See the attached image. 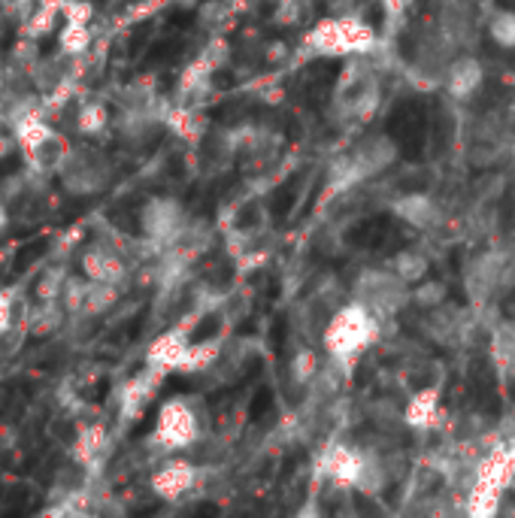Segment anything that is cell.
I'll use <instances>...</instances> for the list:
<instances>
[{
    "label": "cell",
    "instance_id": "obj_1",
    "mask_svg": "<svg viewBox=\"0 0 515 518\" xmlns=\"http://www.w3.org/2000/svg\"><path fill=\"white\" fill-rule=\"evenodd\" d=\"M376 334H379V319L361 300H352L331 316V322L325 328V349L331 358H337L349 367L376 340Z\"/></svg>",
    "mask_w": 515,
    "mask_h": 518
},
{
    "label": "cell",
    "instance_id": "obj_2",
    "mask_svg": "<svg viewBox=\"0 0 515 518\" xmlns=\"http://www.w3.org/2000/svg\"><path fill=\"white\" fill-rule=\"evenodd\" d=\"M373 46H376V34L358 16L325 19L303 37L306 52L328 55V58H361V55L373 52Z\"/></svg>",
    "mask_w": 515,
    "mask_h": 518
},
{
    "label": "cell",
    "instance_id": "obj_3",
    "mask_svg": "<svg viewBox=\"0 0 515 518\" xmlns=\"http://www.w3.org/2000/svg\"><path fill=\"white\" fill-rule=\"evenodd\" d=\"M200 434H203V425H200L194 400L173 397L158 412V425H155L152 440L164 449H188L200 440Z\"/></svg>",
    "mask_w": 515,
    "mask_h": 518
},
{
    "label": "cell",
    "instance_id": "obj_4",
    "mask_svg": "<svg viewBox=\"0 0 515 518\" xmlns=\"http://www.w3.org/2000/svg\"><path fill=\"white\" fill-rule=\"evenodd\" d=\"M55 176L70 194H94L110 182V161L94 149H73Z\"/></svg>",
    "mask_w": 515,
    "mask_h": 518
},
{
    "label": "cell",
    "instance_id": "obj_5",
    "mask_svg": "<svg viewBox=\"0 0 515 518\" xmlns=\"http://www.w3.org/2000/svg\"><path fill=\"white\" fill-rule=\"evenodd\" d=\"M143 222V231L149 237L152 246L158 249H167V246H176L188 228V216L182 210L179 200H170V197H158V200H149L146 210L140 216Z\"/></svg>",
    "mask_w": 515,
    "mask_h": 518
},
{
    "label": "cell",
    "instance_id": "obj_6",
    "mask_svg": "<svg viewBox=\"0 0 515 518\" xmlns=\"http://www.w3.org/2000/svg\"><path fill=\"white\" fill-rule=\"evenodd\" d=\"M164 376H167V370L146 364L143 373H137L134 379H128V385H125L122 394H119V416H122L125 425H131L134 419L143 416V409H146L149 400L155 397V391H158V385L164 382Z\"/></svg>",
    "mask_w": 515,
    "mask_h": 518
},
{
    "label": "cell",
    "instance_id": "obj_7",
    "mask_svg": "<svg viewBox=\"0 0 515 518\" xmlns=\"http://www.w3.org/2000/svg\"><path fill=\"white\" fill-rule=\"evenodd\" d=\"M364 458H367V449L331 446L322 455V473L340 488H358L364 476Z\"/></svg>",
    "mask_w": 515,
    "mask_h": 518
},
{
    "label": "cell",
    "instance_id": "obj_8",
    "mask_svg": "<svg viewBox=\"0 0 515 518\" xmlns=\"http://www.w3.org/2000/svg\"><path fill=\"white\" fill-rule=\"evenodd\" d=\"M82 273L94 282H113L122 285L128 276V264L116 246L107 243H94L82 252Z\"/></svg>",
    "mask_w": 515,
    "mask_h": 518
},
{
    "label": "cell",
    "instance_id": "obj_9",
    "mask_svg": "<svg viewBox=\"0 0 515 518\" xmlns=\"http://www.w3.org/2000/svg\"><path fill=\"white\" fill-rule=\"evenodd\" d=\"M394 155H397V146H394L385 134H370V137H364V140L352 149L349 161H352V167L358 170V176H361V182H364V179H370V176H379L385 167H391Z\"/></svg>",
    "mask_w": 515,
    "mask_h": 518
},
{
    "label": "cell",
    "instance_id": "obj_10",
    "mask_svg": "<svg viewBox=\"0 0 515 518\" xmlns=\"http://www.w3.org/2000/svg\"><path fill=\"white\" fill-rule=\"evenodd\" d=\"M73 152L70 140L61 134V131H52L43 143H37L34 149L22 152L25 155V164H28V173L37 176V179H46L52 173L61 170V164L67 161V155Z\"/></svg>",
    "mask_w": 515,
    "mask_h": 518
},
{
    "label": "cell",
    "instance_id": "obj_11",
    "mask_svg": "<svg viewBox=\"0 0 515 518\" xmlns=\"http://www.w3.org/2000/svg\"><path fill=\"white\" fill-rule=\"evenodd\" d=\"M482 82H485V64L473 55L455 58L443 73V85L452 100H470L482 88Z\"/></svg>",
    "mask_w": 515,
    "mask_h": 518
},
{
    "label": "cell",
    "instance_id": "obj_12",
    "mask_svg": "<svg viewBox=\"0 0 515 518\" xmlns=\"http://www.w3.org/2000/svg\"><path fill=\"white\" fill-rule=\"evenodd\" d=\"M391 213L416 231H434L443 219L440 206L428 194H403L391 203Z\"/></svg>",
    "mask_w": 515,
    "mask_h": 518
},
{
    "label": "cell",
    "instance_id": "obj_13",
    "mask_svg": "<svg viewBox=\"0 0 515 518\" xmlns=\"http://www.w3.org/2000/svg\"><path fill=\"white\" fill-rule=\"evenodd\" d=\"M191 349V340H188V325H179V328H170L164 331L146 352V364L152 367H161V370H179L185 355Z\"/></svg>",
    "mask_w": 515,
    "mask_h": 518
},
{
    "label": "cell",
    "instance_id": "obj_14",
    "mask_svg": "<svg viewBox=\"0 0 515 518\" xmlns=\"http://www.w3.org/2000/svg\"><path fill=\"white\" fill-rule=\"evenodd\" d=\"M194 485H197V470L185 461H170L152 476V488L164 500H176V497L188 494Z\"/></svg>",
    "mask_w": 515,
    "mask_h": 518
},
{
    "label": "cell",
    "instance_id": "obj_15",
    "mask_svg": "<svg viewBox=\"0 0 515 518\" xmlns=\"http://www.w3.org/2000/svg\"><path fill=\"white\" fill-rule=\"evenodd\" d=\"M107 446H110V431H107V425H85V428H79V434H76V440H73V446H70V458H73L82 470H88L103 452H107Z\"/></svg>",
    "mask_w": 515,
    "mask_h": 518
},
{
    "label": "cell",
    "instance_id": "obj_16",
    "mask_svg": "<svg viewBox=\"0 0 515 518\" xmlns=\"http://www.w3.org/2000/svg\"><path fill=\"white\" fill-rule=\"evenodd\" d=\"M64 0H40L37 10L31 13V19L22 25V37L31 40H43L46 34H52L58 28V19L64 16Z\"/></svg>",
    "mask_w": 515,
    "mask_h": 518
},
{
    "label": "cell",
    "instance_id": "obj_17",
    "mask_svg": "<svg viewBox=\"0 0 515 518\" xmlns=\"http://www.w3.org/2000/svg\"><path fill=\"white\" fill-rule=\"evenodd\" d=\"M388 270H391L400 282H406V285L412 288V285L422 282V279L428 276L431 261H428L422 252H416V249H403V252H397V255L388 261Z\"/></svg>",
    "mask_w": 515,
    "mask_h": 518
},
{
    "label": "cell",
    "instance_id": "obj_18",
    "mask_svg": "<svg viewBox=\"0 0 515 518\" xmlns=\"http://www.w3.org/2000/svg\"><path fill=\"white\" fill-rule=\"evenodd\" d=\"M116 300H119V285L88 279V291H85V303H82V313L79 316L97 319L103 313H110V309L116 306Z\"/></svg>",
    "mask_w": 515,
    "mask_h": 518
},
{
    "label": "cell",
    "instance_id": "obj_19",
    "mask_svg": "<svg viewBox=\"0 0 515 518\" xmlns=\"http://www.w3.org/2000/svg\"><path fill=\"white\" fill-rule=\"evenodd\" d=\"M110 128V110L100 100H82L76 110V131L82 137H97Z\"/></svg>",
    "mask_w": 515,
    "mask_h": 518
},
{
    "label": "cell",
    "instance_id": "obj_20",
    "mask_svg": "<svg viewBox=\"0 0 515 518\" xmlns=\"http://www.w3.org/2000/svg\"><path fill=\"white\" fill-rule=\"evenodd\" d=\"M94 37H91V28L88 25H73V22H64V31L58 34V46L67 58H82L88 55Z\"/></svg>",
    "mask_w": 515,
    "mask_h": 518
},
{
    "label": "cell",
    "instance_id": "obj_21",
    "mask_svg": "<svg viewBox=\"0 0 515 518\" xmlns=\"http://www.w3.org/2000/svg\"><path fill=\"white\" fill-rule=\"evenodd\" d=\"M443 300H446V285L437 282V279L425 276L422 282H416L409 288V303H416L422 309H437V306H443Z\"/></svg>",
    "mask_w": 515,
    "mask_h": 518
},
{
    "label": "cell",
    "instance_id": "obj_22",
    "mask_svg": "<svg viewBox=\"0 0 515 518\" xmlns=\"http://www.w3.org/2000/svg\"><path fill=\"white\" fill-rule=\"evenodd\" d=\"M488 37L500 49H515V13L512 10H497L488 22Z\"/></svg>",
    "mask_w": 515,
    "mask_h": 518
},
{
    "label": "cell",
    "instance_id": "obj_23",
    "mask_svg": "<svg viewBox=\"0 0 515 518\" xmlns=\"http://www.w3.org/2000/svg\"><path fill=\"white\" fill-rule=\"evenodd\" d=\"M64 282H67V267H49L40 282H37V303H58L61 300V291H64Z\"/></svg>",
    "mask_w": 515,
    "mask_h": 518
},
{
    "label": "cell",
    "instance_id": "obj_24",
    "mask_svg": "<svg viewBox=\"0 0 515 518\" xmlns=\"http://www.w3.org/2000/svg\"><path fill=\"white\" fill-rule=\"evenodd\" d=\"M316 373H319V358H316L313 349L294 352V358H291V379L297 385H309V382L316 379Z\"/></svg>",
    "mask_w": 515,
    "mask_h": 518
},
{
    "label": "cell",
    "instance_id": "obj_25",
    "mask_svg": "<svg viewBox=\"0 0 515 518\" xmlns=\"http://www.w3.org/2000/svg\"><path fill=\"white\" fill-rule=\"evenodd\" d=\"M13 325H25V322L22 319L16 322V291L4 288L0 291V334L10 331Z\"/></svg>",
    "mask_w": 515,
    "mask_h": 518
},
{
    "label": "cell",
    "instance_id": "obj_26",
    "mask_svg": "<svg viewBox=\"0 0 515 518\" xmlns=\"http://www.w3.org/2000/svg\"><path fill=\"white\" fill-rule=\"evenodd\" d=\"M64 22H73V25H88L94 10L88 0H64Z\"/></svg>",
    "mask_w": 515,
    "mask_h": 518
},
{
    "label": "cell",
    "instance_id": "obj_27",
    "mask_svg": "<svg viewBox=\"0 0 515 518\" xmlns=\"http://www.w3.org/2000/svg\"><path fill=\"white\" fill-rule=\"evenodd\" d=\"M7 222H10V213H7V206H0V234H4Z\"/></svg>",
    "mask_w": 515,
    "mask_h": 518
},
{
    "label": "cell",
    "instance_id": "obj_28",
    "mask_svg": "<svg viewBox=\"0 0 515 518\" xmlns=\"http://www.w3.org/2000/svg\"><path fill=\"white\" fill-rule=\"evenodd\" d=\"M400 4H403V0H385V7H388L391 13H397V10H400Z\"/></svg>",
    "mask_w": 515,
    "mask_h": 518
},
{
    "label": "cell",
    "instance_id": "obj_29",
    "mask_svg": "<svg viewBox=\"0 0 515 518\" xmlns=\"http://www.w3.org/2000/svg\"><path fill=\"white\" fill-rule=\"evenodd\" d=\"M176 4H182V7H191V4H197V0H176Z\"/></svg>",
    "mask_w": 515,
    "mask_h": 518
},
{
    "label": "cell",
    "instance_id": "obj_30",
    "mask_svg": "<svg viewBox=\"0 0 515 518\" xmlns=\"http://www.w3.org/2000/svg\"><path fill=\"white\" fill-rule=\"evenodd\" d=\"M0 70H4V55H0Z\"/></svg>",
    "mask_w": 515,
    "mask_h": 518
},
{
    "label": "cell",
    "instance_id": "obj_31",
    "mask_svg": "<svg viewBox=\"0 0 515 518\" xmlns=\"http://www.w3.org/2000/svg\"><path fill=\"white\" fill-rule=\"evenodd\" d=\"M512 161H515V146H512Z\"/></svg>",
    "mask_w": 515,
    "mask_h": 518
}]
</instances>
